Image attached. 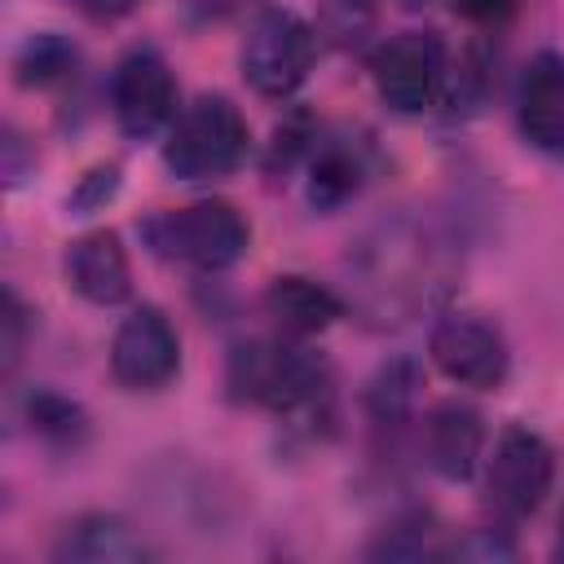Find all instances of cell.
I'll list each match as a JSON object with an SVG mask.
<instances>
[{"instance_id": "16", "label": "cell", "mask_w": 564, "mask_h": 564, "mask_svg": "<svg viewBox=\"0 0 564 564\" xmlns=\"http://www.w3.org/2000/svg\"><path fill=\"white\" fill-rule=\"evenodd\" d=\"M366 181V145L352 137H322L308 150V203L317 212L344 207Z\"/></svg>"}, {"instance_id": "21", "label": "cell", "mask_w": 564, "mask_h": 564, "mask_svg": "<svg viewBox=\"0 0 564 564\" xmlns=\"http://www.w3.org/2000/svg\"><path fill=\"white\" fill-rule=\"evenodd\" d=\"M432 533H436V529H432L423 516L401 520V524L383 529V538L370 546V555H375V560H423V555H441V546L432 542Z\"/></svg>"}, {"instance_id": "28", "label": "cell", "mask_w": 564, "mask_h": 564, "mask_svg": "<svg viewBox=\"0 0 564 564\" xmlns=\"http://www.w3.org/2000/svg\"><path fill=\"white\" fill-rule=\"evenodd\" d=\"M405 9H423V4H432V0H401Z\"/></svg>"}, {"instance_id": "25", "label": "cell", "mask_w": 564, "mask_h": 564, "mask_svg": "<svg viewBox=\"0 0 564 564\" xmlns=\"http://www.w3.org/2000/svg\"><path fill=\"white\" fill-rule=\"evenodd\" d=\"M463 18H471V22H498L502 13H511V4L516 0H449Z\"/></svg>"}, {"instance_id": "9", "label": "cell", "mask_w": 564, "mask_h": 564, "mask_svg": "<svg viewBox=\"0 0 564 564\" xmlns=\"http://www.w3.org/2000/svg\"><path fill=\"white\" fill-rule=\"evenodd\" d=\"M110 110H115V123L137 141L163 132L176 119V79L154 48H132L115 62Z\"/></svg>"}, {"instance_id": "20", "label": "cell", "mask_w": 564, "mask_h": 564, "mask_svg": "<svg viewBox=\"0 0 564 564\" xmlns=\"http://www.w3.org/2000/svg\"><path fill=\"white\" fill-rule=\"evenodd\" d=\"M322 35L339 48H361L375 31V0H322Z\"/></svg>"}, {"instance_id": "23", "label": "cell", "mask_w": 564, "mask_h": 564, "mask_svg": "<svg viewBox=\"0 0 564 564\" xmlns=\"http://www.w3.org/2000/svg\"><path fill=\"white\" fill-rule=\"evenodd\" d=\"M31 313H26V304L18 300V291L9 286L4 291V300H0V357H4V370H13L18 366V357H22V344H26V322Z\"/></svg>"}, {"instance_id": "17", "label": "cell", "mask_w": 564, "mask_h": 564, "mask_svg": "<svg viewBox=\"0 0 564 564\" xmlns=\"http://www.w3.org/2000/svg\"><path fill=\"white\" fill-rule=\"evenodd\" d=\"M414 401H419V361L410 357L383 361L366 383V414L379 432H401L414 419Z\"/></svg>"}, {"instance_id": "18", "label": "cell", "mask_w": 564, "mask_h": 564, "mask_svg": "<svg viewBox=\"0 0 564 564\" xmlns=\"http://www.w3.org/2000/svg\"><path fill=\"white\" fill-rule=\"evenodd\" d=\"M75 66H79V48H75L66 35H57V31H40V35H31V40L18 48V57H13V79H18L22 88H48V84L70 79Z\"/></svg>"}, {"instance_id": "12", "label": "cell", "mask_w": 564, "mask_h": 564, "mask_svg": "<svg viewBox=\"0 0 564 564\" xmlns=\"http://www.w3.org/2000/svg\"><path fill=\"white\" fill-rule=\"evenodd\" d=\"M516 123L533 150L564 154V53H538L516 88Z\"/></svg>"}, {"instance_id": "11", "label": "cell", "mask_w": 564, "mask_h": 564, "mask_svg": "<svg viewBox=\"0 0 564 564\" xmlns=\"http://www.w3.org/2000/svg\"><path fill=\"white\" fill-rule=\"evenodd\" d=\"M419 449L441 480H471L485 467V419L467 401H436L419 423Z\"/></svg>"}, {"instance_id": "8", "label": "cell", "mask_w": 564, "mask_h": 564, "mask_svg": "<svg viewBox=\"0 0 564 564\" xmlns=\"http://www.w3.org/2000/svg\"><path fill=\"white\" fill-rule=\"evenodd\" d=\"M427 352L436 361V370L458 383V388H498L511 370V352H507V339L494 322L476 317V313H445L436 326H432V339H427Z\"/></svg>"}, {"instance_id": "6", "label": "cell", "mask_w": 564, "mask_h": 564, "mask_svg": "<svg viewBox=\"0 0 564 564\" xmlns=\"http://www.w3.org/2000/svg\"><path fill=\"white\" fill-rule=\"evenodd\" d=\"M317 57V35L304 18H295L291 9H264L242 40L238 66L242 79L260 93V97H291Z\"/></svg>"}, {"instance_id": "1", "label": "cell", "mask_w": 564, "mask_h": 564, "mask_svg": "<svg viewBox=\"0 0 564 564\" xmlns=\"http://www.w3.org/2000/svg\"><path fill=\"white\" fill-rule=\"evenodd\" d=\"M225 388L234 401L264 405L291 423H326L335 397L330 366L291 335L234 344L225 366Z\"/></svg>"}, {"instance_id": "3", "label": "cell", "mask_w": 564, "mask_h": 564, "mask_svg": "<svg viewBox=\"0 0 564 564\" xmlns=\"http://www.w3.org/2000/svg\"><path fill=\"white\" fill-rule=\"evenodd\" d=\"M141 238L159 260L216 273V269H229V264L242 260V251L251 242V229H247V220L234 203L203 198V203H189V207L154 212L141 225Z\"/></svg>"}, {"instance_id": "29", "label": "cell", "mask_w": 564, "mask_h": 564, "mask_svg": "<svg viewBox=\"0 0 564 564\" xmlns=\"http://www.w3.org/2000/svg\"><path fill=\"white\" fill-rule=\"evenodd\" d=\"M555 551H560V555H564V529H560V542H555Z\"/></svg>"}, {"instance_id": "5", "label": "cell", "mask_w": 564, "mask_h": 564, "mask_svg": "<svg viewBox=\"0 0 564 564\" xmlns=\"http://www.w3.org/2000/svg\"><path fill=\"white\" fill-rule=\"evenodd\" d=\"M375 93L397 115H423L449 88V53L436 31H397L370 57Z\"/></svg>"}, {"instance_id": "14", "label": "cell", "mask_w": 564, "mask_h": 564, "mask_svg": "<svg viewBox=\"0 0 564 564\" xmlns=\"http://www.w3.org/2000/svg\"><path fill=\"white\" fill-rule=\"evenodd\" d=\"M264 313L273 317V326L282 335L308 339V335H322L326 326H335L344 317V300L326 282H317V278L282 273L264 291Z\"/></svg>"}, {"instance_id": "13", "label": "cell", "mask_w": 564, "mask_h": 564, "mask_svg": "<svg viewBox=\"0 0 564 564\" xmlns=\"http://www.w3.org/2000/svg\"><path fill=\"white\" fill-rule=\"evenodd\" d=\"M66 282L88 304H101V308L123 304L132 291V273H128V251H123L119 234L93 229V234L75 238L66 251Z\"/></svg>"}, {"instance_id": "22", "label": "cell", "mask_w": 564, "mask_h": 564, "mask_svg": "<svg viewBox=\"0 0 564 564\" xmlns=\"http://www.w3.org/2000/svg\"><path fill=\"white\" fill-rule=\"evenodd\" d=\"M445 560H511L516 542L502 529H467L463 538H454L445 551Z\"/></svg>"}, {"instance_id": "19", "label": "cell", "mask_w": 564, "mask_h": 564, "mask_svg": "<svg viewBox=\"0 0 564 564\" xmlns=\"http://www.w3.org/2000/svg\"><path fill=\"white\" fill-rule=\"evenodd\" d=\"M26 423H31V432L44 436L48 445H75V441L88 432V414H84L70 397H62V392H53V388H35V392L26 397Z\"/></svg>"}, {"instance_id": "10", "label": "cell", "mask_w": 564, "mask_h": 564, "mask_svg": "<svg viewBox=\"0 0 564 564\" xmlns=\"http://www.w3.org/2000/svg\"><path fill=\"white\" fill-rule=\"evenodd\" d=\"M181 370V339L163 308H132L110 339V375L132 392H159Z\"/></svg>"}, {"instance_id": "27", "label": "cell", "mask_w": 564, "mask_h": 564, "mask_svg": "<svg viewBox=\"0 0 564 564\" xmlns=\"http://www.w3.org/2000/svg\"><path fill=\"white\" fill-rule=\"evenodd\" d=\"M194 4H198V9L207 13V18H225V13H234V9H242L247 0H194Z\"/></svg>"}, {"instance_id": "4", "label": "cell", "mask_w": 564, "mask_h": 564, "mask_svg": "<svg viewBox=\"0 0 564 564\" xmlns=\"http://www.w3.org/2000/svg\"><path fill=\"white\" fill-rule=\"evenodd\" d=\"M247 141L251 132L238 106L220 93H203L167 123L163 163L176 181H216L247 159Z\"/></svg>"}, {"instance_id": "24", "label": "cell", "mask_w": 564, "mask_h": 564, "mask_svg": "<svg viewBox=\"0 0 564 564\" xmlns=\"http://www.w3.org/2000/svg\"><path fill=\"white\" fill-rule=\"evenodd\" d=\"M115 189H119V167H115V163H101V167H93V172L79 181L70 207H75V212H93V207H101L106 198H115Z\"/></svg>"}, {"instance_id": "26", "label": "cell", "mask_w": 564, "mask_h": 564, "mask_svg": "<svg viewBox=\"0 0 564 564\" xmlns=\"http://www.w3.org/2000/svg\"><path fill=\"white\" fill-rule=\"evenodd\" d=\"M79 13H88V18H97V22H110V18H123V13H132L141 0H70Z\"/></svg>"}, {"instance_id": "15", "label": "cell", "mask_w": 564, "mask_h": 564, "mask_svg": "<svg viewBox=\"0 0 564 564\" xmlns=\"http://www.w3.org/2000/svg\"><path fill=\"white\" fill-rule=\"evenodd\" d=\"M154 551L145 546V538L123 524L119 516H79L75 524L62 529L53 560H75V564H141Z\"/></svg>"}, {"instance_id": "2", "label": "cell", "mask_w": 564, "mask_h": 564, "mask_svg": "<svg viewBox=\"0 0 564 564\" xmlns=\"http://www.w3.org/2000/svg\"><path fill=\"white\" fill-rule=\"evenodd\" d=\"M427 278H432L427 238L405 220L379 225L357 251V295L361 308L375 313L379 322H388V313L401 322L405 313L427 304Z\"/></svg>"}, {"instance_id": "7", "label": "cell", "mask_w": 564, "mask_h": 564, "mask_svg": "<svg viewBox=\"0 0 564 564\" xmlns=\"http://www.w3.org/2000/svg\"><path fill=\"white\" fill-rule=\"evenodd\" d=\"M555 485V454L533 427H507L485 458V502L498 520H529Z\"/></svg>"}]
</instances>
